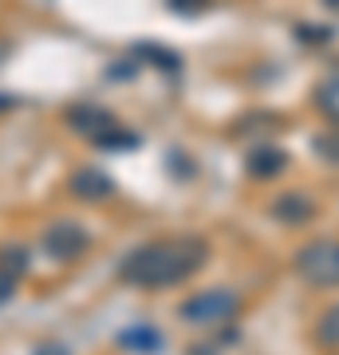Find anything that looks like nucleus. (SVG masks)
Masks as SVG:
<instances>
[{
    "mask_svg": "<svg viewBox=\"0 0 339 355\" xmlns=\"http://www.w3.org/2000/svg\"><path fill=\"white\" fill-rule=\"evenodd\" d=\"M205 261H209V245L201 237H162V241L139 245L134 253H126L119 265V277L134 288L158 292L189 280Z\"/></svg>",
    "mask_w": 339,
    "mask_h": 355,
    "instance_id": "obj_1",
    "label": "nucleus"
},
{
    "mask_svg": "<svg viewBox=\"0 0 339 355\" xmlns=\"http://www.w3.org/2000/svg\"><path fill=\"white\" fill-rule=\"evenodd\" d=\"M237 312H241V296L233 288H205V292L189 296L186 304H182V320H186V324H198V328L229 324Z\"/></svg>",
    "mask_w": 339,
    "mask_h": 355,
    "instance_id": "obj_2",
    "label": "nucleus"
},
{
    "mask_svg": "<svg viewBox=\"0 0 339 355\" xmlns=\"http://www.w3.org/2000/svg\"><path fill=\"white\" fill-rule=\"evenodd\" d=\"M296 272L315 288H339V241L324 237V241L304 245L296 253Z\"/></svg>",
    "mask_w": 339,
    "mask_h": 355,
    "instance_id": "obj_3",
    "label": "nucleus"
},
{
    "mask_svg": "<svg viewBox=\"0 0 339 355\" xmlns=\"http://www.w3.org/2000/svg\"><path fill=\"white\" fill-rule=\"evenodd\" d=\"M44 249H48L51 261L71 265V261H79L91 249V233L79 221H55V225L44 229Z\"/></svg>",
    "mask_w": 339,
    "mask_h": 355,
    "instance_id": "obj_4",
    "label": "nucleus"
},
{
    "mask_svg": "<svg viewBox=\"0 0 339 355\" xmlns=\"http://www.w3.org/2000/svg\"><path fill=\"white\" fill-rule=\"evenodd\" d=\"M67 127L76 130V135H83L87 142L103 146L123 123H119L111 111H103V107H71V111H67Z\"/></svg>",
    "mask_w": 339,
    "mask_h": 355,
    "instance_id": "obj_5",
    "label": "nucleus"
},
{
    "mask_svg": "<svg viewBox=\"0 0 339 355\" xmlns=\"http://www.w3.org/2000/svg\"><path fill=\"white\" fill-rule=\"evenodd\" d=\"M245 170H249V178H257V182H268V178H277V174L288 170V150L277 146V142H257V146H249V154H245Z\"/></svg>",
    "mask_w": 339,
    "mask_h": 355,
    "instance_id": "obj_6",
    "label": "nucleus"
},
{
    "mask_svg": "<svg viewBox=\"0 0 339 355\" xmlns=\"http://www.w3.org/2000/svg\"><path fill=\"white\" fill-rule=\"evenodd\" d=\"M162 331L150 328V324H130V328L119 331V347L130 355H158L162 352Z\"/></svg>",
    "mask_w": 339,
    "mask_h": 355,
    "instance_id": "obj_7",
    "label": "nucleus"
},
{
    "mask_svg": "<svg viewBox=\"0 0 339 355\" xmlns=\"http://www.w3.org/2000/svg\"><path fill=\"white\" fill-rule=\"evenodd\" d=\"M272 217H277L280 225H304V221L315 217V202L304 198V193H280L277 202H272Z\"/></svg>",
    "mask_w": 339,
    "mask_h": 355,
    "instance_id": "obj_8",
    "label": "nucleus"
},
{
    "mask_svg": "<svg viewBox=\"0 0 339 355\" xmlns=\"http://www.w3.org/2000/svg\"><path fill=\"white\" fill-rule=\"evenodd\" d=\"M71 190H76L83 202H103V198L114 193V182L103 174V170H79V174L71 178Z\"/></svg>",
    "mask_w": 339,
    "mask_h": 355,
    "instance_id": "obj_9",
    "label": "nucleus"
},
{
    "mask_svg": "<svg viewBox=\"0 0 339 355\" xmlns=\"http://www.w3.org/2000/svg\"><path fill=\"white\" fill-rule=\"evenodd\" d=\"M315 107H320V111H324L327 119L339 127V67H336V71H327L324 83L315 87Z\"/></svg>",
    "mask_w": 339,
    "mask_h": 355,
    "instance_id": "obj_10",
    "label": "nucleus"
},
{
    "mask_svg": "<svg viewBox=\"0 0 339 355\" xmlns=\"http://www.w3.org/2000/svg\"><path fill=\"white\" fill-rule=\"evenodd\" d=\"M134 55H139L142 64L150 60L154 67H162V71H170V76H177V71H182V60H177V51L162 48V44H139V48H134Z\"/></svg>",
    "mask_w": 339,
    "mask_h": 355,
    "instance_id": "obj_11",
    "label": "nucleus"
},
{
    "mask_svg": "<svg viewBox=\"0 0 339 355\" xmlns=\"http://www.w3.org/2000/svg\"><path fill=\"white\" fill-rule=\"evenodd\" d=\"M315 340L324 343V347H339V304H331L320 316V324H315Z\"/></svg>",
    "mask_w": 339,
    "mask_h": 355,
    "instance_id": "obj_12",
    "label": "nucleus"
},
{
    "mask_svg": "<svg viewBox=\"0 0 339 355\" xmlns=\"http://www.w3.org/2000/svg\"><path fill=\"white\" fill-rule=\"evenodd\" d=\"M315 154H320L324 162L339 166V127L336 130H324V135H315Z\"/></svg>",
    "mask_w": 339,
    "mask_h": 355,
    "instance_id": "obj_13",
    "label": "nucleus"
},
{
    "mask_svg": "<svg viewBox=\"0 0 339 355\" xmlns=\"http://www.w3.org/2000/svg\"><path fill=\"white\" fill-rule=\"evenodd\" d=\"M0 268L4 272H12V277H20L28 268V253L20 249V245H8V249H0Z\"/></svg>",
    "mask_w": 339,
    "mask_h": 355,
    "instance_id": "obj_14",
    "label": "nucleus"
},
{
    "mask_svg": "<svg viewBox=\"0 0 339 355\" xmlns=\"http://www.w3.org/2000/svg\"><path fill=\"white\" fill-rule=\"evenodd\" d=\"M166 4H170V8H174V12L198 16V12H205V8H209V4H214V0H166Z\"/></svg>",
    "mask_w": 339,
    "mask_h": 355,
    "instance_id": "obj_15",
    "label": "nucleus"
},
{
    "mask_svg": "<svg viewBox=\"0 0 339 355\" xmlns=\"http://www.w3.org/2000/svg\"><path fill=\"white\" fill-rule=\"evenodd\" d=\"M16 288H20V277H12V272L0 268V304H8V300L16 296Z\"/></svg>",
    "mask_w": 339,
    "mask_h": 355,
    "instance_id": "obj_16",
    "label": "nucleus"
},
{
    "mask_svg": "<svg viewBox=\"0 0 339 355\" xmlns=\"http://www.w3.org/2000/svg\"><path fill=\"white\" fill-rule=\"evenodd\" d=\"M32 355H71V352H67V347H63L60 340H48V343H40V347H36Z\"/></svg>",
    "mask_w": 339,
    "mask_h": 355,
    "instance_id": "obj_17",
    "label": "nucleus"
},
{
    "mask_svg": "<svg viewBox=\"0 0 339 355\" xmlns=\"http://www.w3.org/2000/svg\"><path fill=\"white\" fill-rule=\"evenodd\" d=\"M12 103H16L12 95H0V111H8V107H12Z\"/></svg>",
    "mask_w": 339,
    "mask_h": 355,
    "instance_id": "obj_18",
    "label": "nucleus"
},
{
    "mask_svg": "<svg viewBox=\"0 0 339 355\" xmlns=\"http://www.w3.org/2000/svg\"><path fill=\"white\" fill-rule=\"evenodd\" d=\"M327 8H331V12H339V0H324Z\"/></svg>",
    "mask_w": 339,
    "mask_h": 355,
    "instance_id": "obj_19",
    "label": "nucleus"
},
{
    "mask_svg": "<svg viewBox=\"0 0 339 355\" xmlns=\"http://www.w3.org/2000/svg\"><path fill=\"white\" fill-rule=\"evenodd\" d=\"M0 60H4V48H0Z\"/></svg>",
    "mask_w": 339,
    "mask_h": 355,
    "instance_id": "obj_20",
    "label": "nucleus"
}]
</instances>
